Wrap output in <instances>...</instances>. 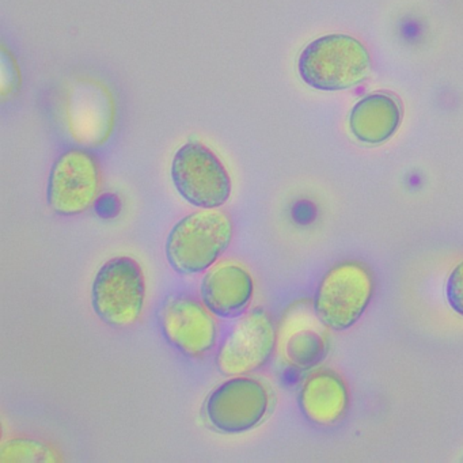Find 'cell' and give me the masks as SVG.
Masks as SVG:
<instances>
[{"instance_id":"15","label":"cell","mask_w":463,"mask_h":463,"mask_svg":"<svg viewBox=\"0 0 463 463\" xmlns=\"http://www.w3.org/2000/svg\"><path fill=\"white\" fill-rule=\"evenodd\" d=\"M446 298L449 307L463 317V261H460L447 279Z\"/></svg>"},{"instance_id":"8","label":"cell","mask_w":463,"mask_h":463,"mask_svg":"<svg viewBox=\"0 0 463 463\" xmlns=\"http://www.w3.org/2000/svg\"><path fill=\"white\" fill-rule=\"evenodd\" d=\"M278 344V330L264 308H253L238 319L219 349L216 365L226 376L246 375L264 367Z\"/></svg>"},{"instance_id":"5","label":"cell","mask_w":463,"mask_h":463,"mask_svg":"<svg viewBox=\"0 0 463 463\" xmlns=\"http://www.w3.org/2000/svg\"><path fill=\"white\" fill-rule=\"evenodd\" d=\"M172 181L194 207L218 210L232 196V178L221 159L199 142H188L173 156Z\"/></svg>"},{"instance_id":"11","label":"cell","mask_w":463,"mask_h":463,"mask_svg":"<svg viewBox=\"0 0 463 463\" xmlns=\"http://www.w3.org/2000/svg\"><path fill=\"white\" fill-rule=\"evenodd\" d=\"M254 281L243 265L234 261L216 262L200 284L203 305L219 318L243 316L253 300Z\"/></svg>"},{"instance_id":"3","label":"cell","mask_w":463,"mask_h":463,"mask_svg":"<svg viewBox=\"0 0 463 463\" xmlns=\"http://www.w3.org/2000/svg\"><path fill=\"white\" fill-rule=\"evenodd\" d=\"M373 295L370 268L359 261H344L327 270L319 281L313 308L327 329L343 332L362 318Z\"/></svg>"},{"instance_id":"6","label":"cell","mask_w":463,"mask_h":463,"mask_svg":"<svg viewBox=\"0 0 463 463\" xmlns=\"http://www.w3.org/2000/svg\"><path fill=\"white\" fill-rule=\"evenodd\" d=\"M101 184V169L93 154L80 148L66 151L51 169L48 205L61 216L80 215L99 199Z\"/></svg>"},{"instance_id":"7","label":"cell","mask_w":463,"mask_h":463,"mask_svg":"<svg viewBox=\"0 0 463 463\" xmlns=\"http://www.w3.org/2000/svg\"><path fill=\"white\" fill-rule=\"evenodd\" d=\"M267 386L250 376H232L205 402V416L219 432L238 435L259 427L269 411Z\"/></svg>"},{"instance_id":"10","label":"cell","mask_w":463,"mask_h":463,"mask_svg":"<svg viewBox=\"0 0 463 463\" xmlns=\"http://www.w3.org/2000/svg\"><path fill=\"white\" fill-rule=\"evenodd\" d=\"M276 348L287 364L300 370L314 367L329 349L327 327L313 307L308 310L306 306H292L281 319Z\"/></svg>"},{"instance_id":"2","label":"cell","mask_w":463,"mask_h":463,"mask_svg":"<svg viewBox=\"0 0 463 463\" xmlns=\"http://www.w3.org/2000/svg\"><path fill=\"white\" fill-rule=\"evenodd\" d=\"M371 58L367 48L348 34H327L300 53L298 72L316 90L341 91L367 80Z\"/></svg>"},{"instance_id":"4","label":"cell","mask_w":463,"mask_h":463,"mask_svg":"<svg viewBox=\"0 0 463 463\" xmlns=\"http://www.w3.org/2000/svg\"><path fill=\"white\" fill-rule=\"evenodd\" d=\"M146 302L142 268L131 257H116L105 262L91 286V306L105 324L118 329L137 324Z\"/></svg>"},{"instance_id":"1","label":"cell","mask_w":463,"mask_h":463,"mask_svg":"<svg viewBox=\"0 0 463 463\" xmlns=\"http://www.w3.org/2000/svg\"><path fill=\"white\" fill-rule=\"evenodd\" d=\"M234 227L223 211L202 210L178 221L167 235L165 253L175 272H207L232 245Z\"/></svg>"},{"instance_id":"13","label":"cell","mask_w":463,"mask_h":463,"mask_svg":"<svg viewBox=\"0 0 463 463\" xmlns=\"http://www.w3.org/2000/svg\"><path fill=\"white\" fill-rule=\"evenodd\" d=\"M402 120V105L389 93H373L360 99L349 115V129L364 145H382L394 137Z\"/></svg>"},{"instance_id":"14","label":"cell","mask_w":463,"mask_h":463,"mask_svg":"<svg viewBox=\"0 0 463 463\" xmlns=\"http://www.w3.org/2000/svg\"><path fill=\"white\" fill-rule=\"evenodd\" d=\"M2 463H56L61 462L56 449L43 441L29 438H13L0 447Z\"/></svg>"},{"instance_id":"12","label":"cell","mask_w":463,"mask_h":463,"mask_svg":"<svg viewBox=\"0 0 463 463\" xmlns=\"http://www.w3.org/2000/svg\"><path fill=\"white\" fill-rule=\"evenodd\" d=\"M298 401L303 416L308 421L330 427L340 422L348 411V387L338 373L324 368L306 379Z\"/></svg>"},{"instance_id":"9","label":"cell","mask_w":463,"mask_h":463,"mask_svg":"<svg viewBox=\"0 0 463 463\" xmlns=\"http://www.w3.org/2000/svg\"><path fill=\"white\" fill-rule=\"evenodd\" d=\"M213 316L194 298H169L161 311L162 332L181 354L200 359L215 348L218 326Z\"/></svg>"}]
</instances>
